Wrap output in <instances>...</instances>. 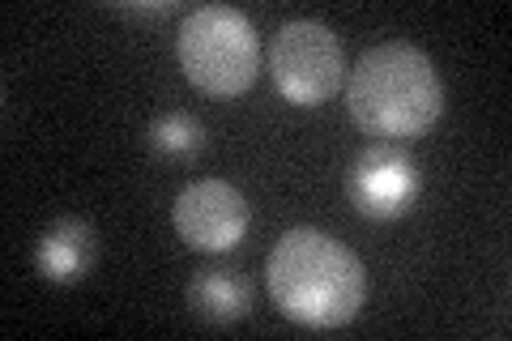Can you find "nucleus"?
<instances>
[{
    "mask_svg": "<svg viewBox=\"0 0 512 341\" xmlns=\"http://www.w3.org/2000/svg\"><path fill=\"white\" fill-rule=\"evenodd\" d=\"M265 282L278 312L308 329H342L367 299V269L342 239L316 226L286 231L265 265Z\"/></svg>",
    "mask_w": 512,
    "mask_h": 341,
    "instance_id": "nucleus-1",
    "label": "nucleus"
},
{
    "mask_svg": "<svg viewBox=\"0 0 512 341\" xmlns=\"http://www.w3.org/2000/svg\"><path fill=\"white\" fill-rule=\"evenodd\" d=\"M346 111L363 133L384 141L427 133L444 111L436 64L414 43L372 47L346 81Z\"/></svg>",
    "mask_w": 512,
    "mask_h": 341,
    "instance_id": "nucleus-2",
    "label": "nucleus"
},
{
    "mask_svg": "<svg viewBox=\"0 0 512 341\" xmlns=\"http://www.w3.org/2000/svg\"><path fill=\"white\" fill-rule=\"evenodd\" d=\"M180 69L197 90L214 94V99H235V94L252 90L256 73H261V47H256V30L239 9L231 5H201L180 22Z\"/></svg>",
    "mask_w": 512,
    "mask_h": 341,
    "instance_id": "nucleus-3",
    "label": "nucleus"
},
{
    "mask_svg": "<svg viewBox=\"0 0 512 341\" xmlns=\"http://www.w3.org/2000/svg\"><path fill=\"white\" fill-rule=\"evenodd\" d=\"M269 73L286 103L316 107L342 90V43L325 22H286L269 47Z\"/></svg>",
    "mask_w": 512,
    "mask_h": 341,
    "instance_id": "nucleus-4",
    "label": "nucleus"
},
{
    "mask_svg": "<svg viewBox=\"0 0 512 341\" xmlns=\"http://www.w3.org/2000/svg\"><path fill=\"white\" fill-rule=\"evenodd\" d=\"M175 231L188 248L197 252H231L244 243L252 226V209L244 192L231 188L227 180H192L175 192L171 205Z\"/></svg>",
    "mask_w": 512,
    "mask_h": 341,
    "instance_id": "nucleus-5",
    "label": "nucleus"
},
{
    "mask_svg": "<svg viewBox=\"0 0 512 341\" xmlns=\"http://www.w3.org/2000/svg\"><path fill=\"white\" fill-rule=\"evenodd\" d=\"M419 188H423L419 167H414V158L393 141L367 145V150L350 162V175H346L350 205L372 222L402 218L414 205V197H419Z\"/></svg>",
    "mask_w": 512,
    "mask_h": 341,
    "instance_id": "nucleus-6",
    "label": "nucleus"
},
{
    "mask_svg": "<svg viewBox=\"0 0 512 341\" xmlns=\"http://www.w3.org/2000/svg\"><path fill=\"white\" fill-rule=\"evenodd\" d=\"M35 265L56 286L82 282L94 265V226L86 218H56L39 239Z\"/></svg>",
    "mask_w": 512,
    "mask_h": 341,
    "instance_id": "nucleus-7",
    "label": "nucleus"
},
{
    "mask_svg": "<svg viewBox=\"0 0 512 341\" xmlns=\"http://www.w3.org/2000/svg\"><path fill=\"white\" fill-rule=\"evenodd\" d=\"M188 307L210 324H235L252 307V282L239 269H197L188 282Z\"/></svg>",
    "mask_w": 512,
    "mask_h": 341,
    "instance_id": "nucleus-8",
    "label": "nucleus"
},
{
    "mask_svg": "<svg viewBox=\"0 0 512 341\" xmlns=\"http://www.w3.org/2000/svg\"><path fill=\"white\" fill-rule=\"evenodd\" d=\"M205 145V128L197 116L188 111H167L150 124V150L158 158H171V162H184V158H197Z\"/></svg>",
    "mask_w": 512,
    "mask_h": 341,
    "instance_id": "nucleus-9",
    "label": "nucleus"
},
{
    "mask_svg": "<svg viewBox=\"0 0 512 341\" xmlns=\"http://www.w3.org/2000/svg\"><path fill=\"white\" fill-rule=\"evenodd\" d=\"M171 9H175L171 0H158V5H120V13H128V18H163Z\"/></svg>",
    "mask_w": 512,
    "mask_h": 341,
    "instance_id": "nucleus-10",
    "label": "nucleus"
}]
</instances>
